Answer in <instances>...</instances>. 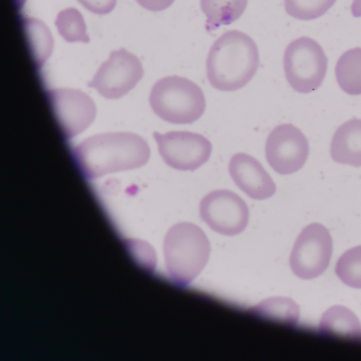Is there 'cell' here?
<instances>
[{"instance_id":"cell-1","label":"cell","mask_w":361,"mask_h":361,"mask_svg":"<svg viewBox=\"0 0 361 361\" xmlns=\"http://www.w3.org/2000/svg\"><path fill=\"white\" fill-rule=\"evenodd\" d=\"M80 170L92 179L107 174L145 165L149 146L142 136L130 132H110L87 138L73 149Z\"/></svg>"},{"instance_id":"cell-2","label":"cell","mask_w":361,"mask_h":361,"mask_svg":"<svg viewBox=\"0 0 361 361\" xmlns=\"http://www.w3.org/2000/svg\"><path fill=\"white\" fill-rule=\"evenodd\" d=\"M259 65L257 46L247 34L231 30L214 41L206 61L207 79L221 91L243 88L253 78Z\"/></svg>"},{"instance_id":"cell-3","label":"cell","mask_w":361,"mask_h":361,"mask_svg":"<svg viewBox=\"0 0 361 361\" xmlns=\"http://www.w3.org/2000/svg\"><path fill=\"white\" fill-rule=\"evenodd\" d=\"M166 267L179 286L189 285L206 266L210 243L204 231L192 223L180 222L168 230L164 240Z\"/></svg>"},{"instance_id":"cell-4","label":"cell","mask_w":361,"mask_h":361,"mask_svg":"<svg viewBox=\"0 0 361 361\" xmlns=\"http://www.w3.org/2000/svg\"><path fill=\"white\" fill-rule=\"evenodd\" d=\"M149 102L159 117L174 124L196 122L206 108L202 88L194 81L177 75L158 80L152 88Z\"/></svg>"},{"instance_id":"cell-5","label":"cell","mask_w":361,"mask_h":361,"mask_svg":"<svg viewBox=\"0 0 361 361\" xmlns=\"http://www.w3.org/2000/svg\"><path fill=\"white\" fill-rule=\"evenodd\" d=\"M286 78L300 93H310L322 85L327 71L328 58L314 39L302 36L286 47L283 59Z\"/></svg>"},{"instance_id":"cell-6","label":"cell","mask_w":361,"mask_h":361,"mask_svg":"<svg viewBox=\"0 0 361 361\" xmlns=\"http://www.w3.org/2000/svg\"><path fill=\"white\" fill-rule=\"evenodd\" d=\"M333 241L327 228L313 223L302 229L290 252L289 264L293 273L304 280L321 276L328 268Z\"/></svg>"},{"instance_id":"cell-7","label":"cell","mask_w":361,"mask_h":361,"mask_svg":"<svg viewBox=\"0 0 361 361\" xmlns=\"http://www.w3.org/2000/svg\"><path fill=\"white\" fill-rule=\"evenodd\" d=\"M153 137L164 162L180 171H195L206 163L212 145L204 136L188 131H154Z\"/></svg>"},{"instance_id":"cell-8","label":"cell","mask_w":361,"mask_h":361,"mask_svg":"<svg viewBox=\"0 0 361 361\" xmlns=\"http://www.w3.org/2000/svg\"><path fill=\"white\" fill-rule=\"evenodd\" d=\"M144 70L140 59L124 48L112 51L88 83L104 97L118 99L141 80Z\"/></svg>"},{"instance_id":"cell-9","label":"cell","mask_w":361,"mask_h":361,"mask_svg":"<svg viewBox=\"0 0 361 361\" xmlns=\"http://www.w3.org/2000/svg\"><path fill=\"white\" fill-rule=\"evenodd\" d=\"M200 215L214 231L226 236L242 232L247 225L249 208L245 201L228 189H216L200 202Z\"/></svg>"},{"instance_id":"cell-10","label":"cell","mask_w":361,"mask_h":361,"mask_svg":"<svg viewBox=\"0 0 361 361\" xmlns=\"http://www.w3.org/2000/svg\"><path fill=\"white\" fill-rule=\"evenodd\" d=\"M309 151L307 138L292 124L276 126L266 141L267 161L276 172L283 175L300 170L307 160Z\"/></svg>"},{"instance_id":"cell-11","label":"cell","mask_w":361,"mask_h":361,"mask_svg":"<svg viewBox=\"0 0 361 361\" xmlns=\"http://www.w3.org/2000/svg\"><path fill=\"white\" fill-rule=\"evenodd\" d=\"M61 131L66 138L80 134L92 123L96 107L92 98L78 89L57 88L47 92Z\"/></svg>"},{"instance_id":"cell-12","label":"cell","mask_w":361,"mask_h":361,"mask_svg":"<svg viewBox=\"0 0 361 361\" xmlns=\"http://www.w3.org/2000/svg\"><path fill=\"white\" fill-rule=\"evenodd\" d=\"M228 172L235 185L254 200H265L276 191V185L260 162L245 153L230 159Z\"/></svg>"},{"instance_id":"cell-13","label":"cell","mask_w":361,"mask_h":361,"mask_svg":"<svg viewBox=\"0 0 361 361\" xmlns=\"http://www.w3.org/2000/svg\"><path fill=\"white\" fill-rule=\"evenodd\" d=\"M330 153L336 162L361 167V119L353 117L338 126L331 141Z\"/></svg>"},{"instance_id":"cell-14","label":"cell","mask_w":361,"mask_h":361,"mask_svg":"<svg viewBox=\"0 0 361 361\" xmlns=\"http://www.w3.org/2000/svg\"><path fill=\"white\" fill-rule=\"evenodd\" d=\"M319 333L324 336H341L361 341V324L348 308L335 305L325 311L319 325Z\"/></svg>"},{"instance_id":"cell-15","label":"cell","mask_w":361,"mask_h":361,"mask_svg":"<svg viewBox=\"0 0 361 361\" xmlns=\"http://www.w3.org/2000/svg\"><path fill=\"white\" fill-rule=\"evenodd\" d=\"M248 0H200L202 11L207 17L205 28L211 32L221 25L237 20L245 11Z\"/></svg>"},{"instance_id":"cell-16","label":"cell","mask_w":361,"mask_h":361,"mask_svg":"<svg viewBox=\"0 0 361 361\" xmlns=\"http://www.w3.org/2000/svg\"><path fill=\"white\" fill-rule=\"evenodd\" d=\"M335 75L339 87L345 93L361 95V47L350 49L341 55Z\"/></svg>"},{"instance_id":"cell-17","label":"cell","mask_w":361,"mask_h":361,"mask_svg":"<svg viewBox=\"0 0 361 361\" xmlns=\"http://www.w3.org/2000/svg\"><path fill=\"white\" fill-rule=\"evenodd\" d=\"M55 25L59 35L68 42H90L83 16L75 8L61 11L56 16Z\"/></svg>"},{"instance_id":"cell-18","label":"cell","mask_w":361,"mask_h":361,"mask_svg":"<svg viewBox=\"0 0 361 361\" xmlns=\"http://www.w3.org/2000/svg\"><path fill=\"white\" fill-rule=\"evenodd\" d=\"M335 272L346 285L361 289V245L348 249L338 258Z\"/></svg>"},{"instance_id":"cell-19","label":"cell","mask_w":361,"mask_h":361,"mask_svg":"<svg viewBox=\"0 0 361 361\" xmlns=\"http://www.w3.org/2000/svg\"><path fill=\"white\" fill-rule=\"evenodd\" d=\"M255 308L256 312L260 314L267 315L271 319L282 321L289 325L296 324L299 319V307L290 298H271Z\"/></svg>"},{"instance_id":"cell-20","label":"cell","mask_w":361,"mask_h":361,"mask_svg":"<svg viewBox=\"0 0 361 361\" xmlns=\"http://www.w3.org/2000/svg\"><path fill=\"white\" fill-rule=\"evenodd\" d=\"M336 0H284L286 12L290 16L311 20L325 14Z\"/></svg>"},{"instance_id":"cell-21","label":"cell","mask_w":361,"mask_h":361,"mask_svg":"<svg viewBox=\"0 0 361 361\" xmlns=\"http://www.w3.org/2000/svg\"><path fill=\"white\" fill-rule=\"evenodd\" d=\"M34 29L28 30L32 51L37 63L42 66L49 57L53 49V39L48 28L38 20H30Z\"/></svg>"},{"instance_id":"cell-22","label":"cell","mask_w":361,"mask_h":361,"mask_svg":"<svg viewBox=\"0 0 361 361\" xmlns=\"http://www.w3.org/2000/svg\"><path fill=\"white\" fill-rule=\"evenodd\" d=\"M89 11L104 15L111 12L115 7L117 0H77Z\"/></svg>"},{"instance_id":"cell-23","label":"cell","mask_w":361,"mask_h":361,"mask_svg":"<svg viewBox=\"0 0 361 361\" xmlns=\"http://www.w3.org/2000/svg\"><path fill=\"white\" fill-rule=\"evenodd\" d=\"M144 8L150 11H161L166 9L175 0H136Z\"/></svg>"},{"instance_id":"cell-24","label":"cell","mask_w":361,"mask_h":361,"mask_svg":"<svg viewBox=\"0 0 361 361\" xmlns=\"http://www.w3.org/2000/svg\"><path fill=\"white\" fill-rule=\"evenodd\" d=\"M350 10L354 17H361V0H353Z\"/></svg>"}]
</instances>
